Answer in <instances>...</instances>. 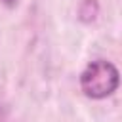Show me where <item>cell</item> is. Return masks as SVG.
<instances>
[{"instance_id":"6da1fadb","label":"cell","mask_w":122,"mask_h":122,"mask_svg":"<svg viewBox=\"0 0 122 122\" xmlns=\"http://www.w3.org/2000/svg\"><path fill=\"white\" fill-rule=\"evenodd\" d=\"M118 69L107 59H95L86 65L80 74V90L90 99H105L118 88Z\"/></svg>"},{"instance_id":"7a4b0ae2","label":"cell","mask_w":122,"mask_h":122,"mask_svg":"<svg viewBox=\"0 0 122 122\" xmlns=\"http://www.w3.org/2000/svg\"><path fill=\"white\" fill-rule=\"evenodd\" d=\"M2 2H4L8 8H11V6H15V4H17V0H2Z\"/></svg>"},{"instance_id":"3957f363","label":"cell","mask_w":122,"mask_h":122,"mask_svg":"<svg viewBox=\"0 0 122 122\" xmlns=\"http://www.w3.org/2000/svg\"><path fill=\"white\" fill-rule=\"evenodd\" d=\"M0 122H6V114H4V111H2V107H0Z\"/></svg>"}]
</instances>
